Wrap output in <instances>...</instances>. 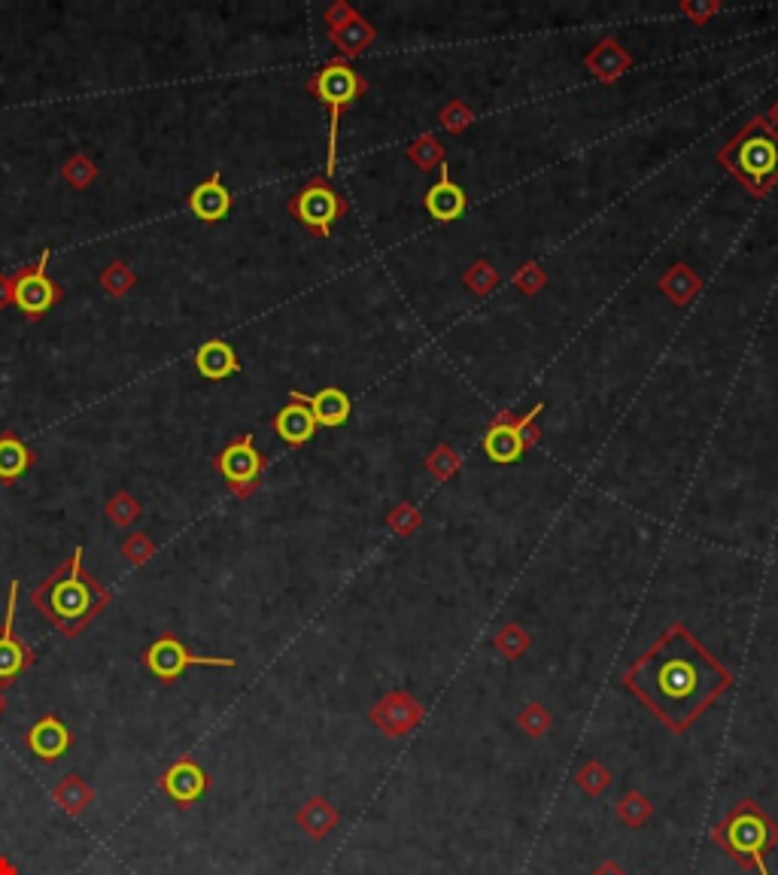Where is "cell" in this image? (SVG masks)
<instances>
[{
  "label": "cell",
  "instance_id": "11",
  "mask_svg": "<svg viewBox=\"0 0 778 875\" xmlns=\"http://www.w3.org/2000/svg\"><path fill=\"white\" fill-rule=\"evenodd\" d=\"M207 784H210L207 772L195 763V760H189V757H183V760H177V763L171 766V769L164 772L162 781L164 793H167L174 803H179V806L198 803V800L205 796Z\"/></svg>",
  "mask_w": 778,
  "mask_h": 875
},
{
  "label": "cell",
  "instance_id": "17",
  "mask_svg": "<svg viewBox=\"0 0 778 875\" xmlns=\"http://www.w3.org/2000/svg\"><path fill=\"white\" fill-rule=\"evenodd\" d=\"M274 429H277V435L283 438L287 444H307L316 435V420L307 405H301V401L292 398L287 408L277 413Z\"/></svg>",
  "mask_w": 778,
  "mask_h": 875
},
{
  "label": "cell",
  "instance_id": "3",
  "mask_svg": "<svg viewBox=\"0 0 778 875\" xmlns=\"http://www.w3.org/2000/svg\"><path fill=\"white\" fill-rule=\"evenodd\" d=\"M711 842L721 848L739 870L773 875L766 866V854L778 848V820L769 818L757 800L745 796L711 827Z\"/></svg>",
  "mask_w": 778,
  "mask_h": 875
},
{
  "label": "cell",
  "instance_id": "27",
  "mask_svg": "<svg viewBox=\"0 0 778 875\" xmlns=\"http://www.w3.org/2000/svg\"><path fill=\"white\" fill-rule=\"evenodd\" d=\"M590 875H629V873L617 861H602Z\"/></svg>",
  "mask_w": 778,
  "mask_h": 875
},
{
  "label": "cell",
  "instance_id": "4",
  "mask_svg": "<svg viewBox=\"0 0 778 875\" xmlns=\"http://www.w3.org/2000/svg\"><path fill=\"white\" fill-rule=\"evenodd\" d=\"M314 95L328 107V177L335 174V159H338V125H341V109L362 92V80L356 77L353 68L344 61H332L320 70L311 82Z\"/></svg>",
  "mask_w": 778,
  "mask_h": 875
},
{
  "label": "cell",
  "instance_id": "10",
  "mask_svg": "<svg viewBox=\"0 0 778 875\" xmlns=\"http://www.w3.org/2000/svg\"><path fill=\"white\" fill-rule=\"evenodd\" d=\"M15 605H19V581L10 584V596H7V611H3V627H0V681H10L19 672L31 663V651L25 644L15 642L13 620Z\"/></svg>",
  "mask_w": 778,
  "mask_h": 875
},
{
  "label": "cell",
  "instance_id": "26",
  "mask_svg": "<svg viewBox=\"0 0 778 875\" xmlns=\"http://www.w3.org/2000/svg\"><path fill=\"white\" fill-rule=\"evenodd\" d=\"M55 796H58V803L68 808V812H73V815H77V812H82V808H85V803H89V791H85V784H82V781L77 779V775H70V779L65 781V784H61L58 791H55Z\"/></svg>",
  "mask_w": 778,
  "mask_h": 875
},
{
  "label": "cell",
  "instance_id": "25",
  "mask_svg": "<svg viewBox=\"0 0 778 875\" xmlns=\"http://www.w3.org/2000/svg\"><path fill=\"white\" fill-rule=\"evenodd\" d=\"M496 648H499L508 660H518V656H523V651L530 648V635H526V629H520L518 623H508V627L496 635Z\"/></svg>",
  "mask_w": 778,
  "mask_h": 875
},
{
  "label": "cell",
  "instance_id": "18",
  "mask_svg": "<svg viewBox=\"0 0 778 875\" xmlns=\"http://www.w3.org/2000/svg\"><path fill=\"white\" fill-rule=\"evenodd\" d=\"M426 210L438 222H453L465 213V191L444 174L432 189L426 191Z\"/></svg>",
  "mask_w": 778,
  "mask_h": 875
},
{
  "label": "cell",
  "instance_id": "14",
  "mask_svg": "<svg viewBox=\"0 0 778 875\" xmlns=\"http://www.w3.org/2000/svg\"><path fill=\"white\" fill-rule=\"evenodd\" d=\"M27 748L37 754V757H43V760H58V757H65L70 748V730L58 718H40L37 724L27 730Z\"/></svg>",
  "mask_w": 778,
  "mask_h": 875
},
{
  "label": "cell",
  "instance_id": "24",
  "mask_svg": "<svg viewBox=\"0 0 778 875\" xmlns=\"http://www.w3.org/2000/svg\"><path fill=\"white\" fill-rule=\"evenodd\" d=\"M518 726L523 736L530 738H542L545 733H550V726H554V714L545 709V705H538V702H530L526 709L520 711L518 714Z\"/></svg>",
  "mask_w": 778,
  "mask_h": 875
},
{
  "label": "cell",
  "instance_id": "13",
  "mask_svg": "<svg viewBox=\"0 0 778 875\" xmlns=\"http://www.w3.org/2000/svg\"><path fill=\"white\" fill-rule=\"evenodd\" d=\"M739 167L752 179H773L778 174V140L769 135H754L742 143Z\"/></svg>",
  "mask_w": 778,
  "mask_h": 875
},
{
  "label": "cell",
  "instance_id": "21",
  "mask_svg": "<svg viewBox=\"0 0 778 875\" xmlns=\"http://www.w3.org/2000/svg\"><path fill=\"white\" fill-rule=\"evenodd\" d=\"M31 451L25 447V441H19L15 435H0V480L13 483L25 475L31 468Z\"/></svg>",
  "mask_w": 778,
  "mask_h": 875
},
{
  "label": "cell",
  "instance_id": "12",
  "mask_svg": "<svg viewBox=\"0 0 778 875\" xmlns=\"http://www.w3.org/2000/svg\"><path fill=\"white\" fill-rule=\"evenodd\" d=\"M189 207L191 213L201 219V222H219V219L229 217V210H232V191L225 189V183L219 177V171H213L210 179L198 183V186L189 191Z\"/></svg>",
  "mask_w": 778,
  "mask_h": 875
},
{
  "label": "cell",
  "instance_id": "6",
  "mask_svg": "<svg viewBox=\"0 0 778 875\" xmlns=\"http://www.w3.org/2000/svg\"><path fill=\"white\" fill-rule=\"evenodd\" d=\"M289 210H292L311 232L320 234V237H328V234H332V225H335V219L341 217L344 205L341 198H338V191L332 189L328 183L314 179L311 186H304V189L295 195V201L289 205Z\"/></svg>",
  "mask_w": 778,
  "mask_h": 875
},
{
  "label": "cell",
  "instance_id": "15",
  "mask_svg": "<svg viewBox=\"0 0 778 875\" xmlns=\"http://www.w3.org/2000/svg\"><path fill=\"white\" fill-rule=\"evenodd\" d=\"M292 398L301 401V405H307L311 413H314L316 425H326V429L344 425L347 423V417H350V398H347V393L338 389V386H326V389H320L316 396L292 393Z\"/></svg>",
  "mask_w": 778,
  "mask_h": 875
},
{
  "label": "cell",
  "instance_id": "5",
  "mask_svg": "<svg viewBox=\"0 0 778 875\" xmlns=\"http://www.w3.org/2000/svg\"><path fill=\"white\" fill-rule=\"evenodd\" d=\"M143 663H147V669H150L155 678H162V681H174V678H179L189 666H219V669H234V666H237L232 656L191 654L189 648L179 642V639H174V635L155 639V642L147 648Z\"/></svg>",
  "mask_w": 778,
  "mask_h": 875
},
{
  "label": "cell",
  "instance_id": "19",
  "mask_svg": "<svg viewBox=\"0 0 778 875\" xmlns=\"http://www.w3.org/2000/svg\"><path fill=\"white\" fill-rule=\"evenodd\" d=\"M295 820H299V827L304 833L311 836L314 842H320V839H326V836L341 824V815H338V808L332 806L326 796H311V800L299 808Z\"/></svg>",
  "mask_w": 778,
  "mask_h": 875
},
{
  "label": "cell",
  "instance_id": "1",
  "mask_svg": "<svg viewBox=\"0 0 778 875\" xmlns=\"http://www.w3.org/2000/svg\"><path fill=\"white\" fill-rule=\"evenodd\" d=\"M620 684L670 733L682 736L733 687V672L709 654L684 623H672L632 660Z\"/></svg>",
  "mask_w": 778,
  "mask_h": 875
},
{
  "label": "cell",
  "instance_id": "20",
  "mask_svg": "<svg viewBox=\"0 0 778 875\" xmlns=\"http://www.w3.org/2000/svg\"><path fill=\"white\" fill-rule=\"evenodd\" d=\"M484 451H487L492 463H518L520 456H523V432L508 423H496L487 432V438H484Z\"/></svg>",
  "mask_w": 778,
  "mask_h": 875
},
{
  "label": "cell",
  "instance_id": "9",
  "mask_svg": "<svg viewBox=\"0 0 778 875\" xmlns=\"http://www.w3.org/2000/svg\"><path fill=\"white\" fill-rule=\"evenodd\" d=\"M217 468L219 475L232 483L237 495H246V492H253V487H256V480L262 475V453L256 451V444H253L249 435L237 438V441H232L225 451L219 453Z\"/></svg>",
  "mask_w": 778,
  "mask_h": 875
},
{
  "label": "cell",
  "instance_id": "22",
  "mask_svg": "<svg viewBox=\"0 0 778 875\" xmlns=\"http://www.w3.org/2000/svg\"><path fill=\"white\" fill-rule=\"evenodd\" d=\"M615 815L617 820L624 824V827H629V830H639V827H645L648 820L654 818V803L645 796L642 791H627L624 796H620V803L615 806Z\"/></svg>",
  "mask_w": 778,
  "mask_h": 875
},
{
  "label": "cell",
  "instance_id": "8",
  "mask_svg": "<svg viewBox=\"0 0 778 875\" xmlns=\"http://www.w3.org/2000/svg\"><path fill=\"white\" fill-rule=\"evenodd\" d=\"M423 705L410 697L408 690H390L386 697H381V702L369 711V721L383 736L390 738H405L410 736L420 721H423Z\"/></svg>",
  "mask_w": 778,
  "mask_h": 875
},
{
  "label": "cell",
  "instance_id": "23",
  "mask_svg": "<svg viewBox=\"0 0 778 875\" xmlns=\"http://www.w3.org/2000/svg\"><path fill=\"white\" fill-rule=\"evenodd\" d=\"M612 781H615V775H612V769L602 763V760H588V763L574 772V784H578V791H584L588 796H593V800L608 791V788H612Z\"/></svg>",
  "mask_w": 778,
  "mask_h": 875
},
{
  "label": "cell",
  "instance_id": "16",
  "mask_svg": "<svg viewBox=\"0 0 778 875\" xmlns=\"http://www.w3.org/2000/svg\"><path fill=\"white\" fill-rule=\"evenodd\" d=\"M195 369L207 381H225L241 371L237 353L232 350V343L225 341H205L195 353Z\"/></svg>",
  "mask_w": 778,
  "mask_h": 875
},
{
  "label": "cell",
  "instance_id": "2",
  "mask_svg": "<svg viewBox=\"0 0 778 875\" xmlns=\"http://www.w3.org/2000/svg\"><path fill=\"white\" fill-rule=\"evenodd\" d=\"M31 602L65 635H80L82 629L107 608L109 593L107 587H101L97 578L85 574V569H82V547H77L73 557L53 578H46L40 587L34 590Z\"/></svg>",
  "mask_w": 778,
  "mask_h": 875
},
{
  "label": "cell",
  "instance_id": "7",
  "mask_svg": "<svg viewBox=\"0 0 778 875\" xmlns=\"http://www.w3.org/2000/svg\"><path fill=\"white\" fill-rule=\"evenodd\" d=\"M46 268H49V249H43L40 261L31 268V271L15 273L13 280V301L15 307L27 316V319H40L55 301L61 299V289L55 287L53 280L46 277Z\"/></svg>",
  "mask_w": 778,
  "mask_h": 875
}]
</instances>
